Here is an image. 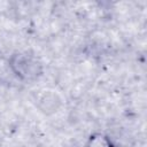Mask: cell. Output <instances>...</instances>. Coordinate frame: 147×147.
Instances as JSON below:
<instances>
[{
    "instance_id": "6da1fadb",
    "label": "cell",
    "mask_w": 147,
    "mask_h": 147,
    "mask_svg": "<svg viewBox=\"0 0 147 147\" xmlns=\"http://www.w3.org/2000/svg\"><path fill=\"white\" fill-rule=\"evenodd\" d=\"M8 67L11 74L21 82L37 80L44 72L41 62L28 53L16 52L8 59Z\"/></svg>"
},
{
    "instance_id": "3957f363",
    "label": "cell",
    "mask_w": 147,
    "mask_h": 147,
    "mask_svg": "<svg viewBox=\"0 0 147 147\" xmlns=\"http://www.w3.org/2000/svg\"><path fill=\"white\" fill-rule=\"evenodd\" d=\"M86 147H115V145L109 136L102 132H95L87 138Z\"/></svg>"
},
{
    "instance_id": "7a4b0ae2",
    "label": "cell",
    "mask_w": 147,
    "mask_h": 147,
    "mask_svg": "<svg viewBox=\"0 0 147 147\" xmlns=\"http://www.w3.org/2000/svg\"><path fill=\"white\" fill-rule=\"evenodd\" d=\"M60 106H61V99L53 92H47V93L45 92L40 98L38 105L39 109L46 115L56 113Z\"/></svg>"
}]
</instances>
